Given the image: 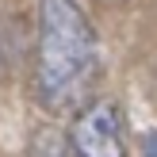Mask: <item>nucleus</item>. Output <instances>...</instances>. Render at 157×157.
I'll return each instance as SVG.
<instances>
[{"label": "nucleus", "instance_id": "nucleus-3", "mask_svg": "<svg viewBox=\"0 0 157 157\" xmlns=\"http://www.w3.org/2000/svg\"><path fill=\"white\" fill-rule=\"evenodd\" d=\"M142 157H157V130H150L142 142Z\"/></svg>", "mask_w": 157, "mask_h": 157}, {"label": "nucleus", "instance_id": "nucleus-1", "mask_svg": "<svg viewBox=\"0 0 157 157\" xmlns=\"http://www.w3.org/2000/svg\"><path fill=\"white\" fill-rule=\"evenodd\" d=\"M100 77V35L77 0H38L35 100L50 115L88 104Z\"/></svg>", "mask_w": 157, "mask_h": 157}, {"label": "nucleus", "instance_id": "nucleus-2", "mask_svg": "<svg viewBox=\"0 0 157 157\" xmlns=\"http://www.w3.org/2000/svg\"><path fill=\"white\" fill-rule=\"evenodd\" d=\"M73 157H127V123L115 100H88L73 111L69 127Z\"/></svg>", "mask_w": 157, "mask_h": 157}]
</instances>
